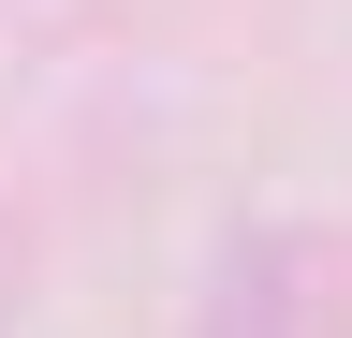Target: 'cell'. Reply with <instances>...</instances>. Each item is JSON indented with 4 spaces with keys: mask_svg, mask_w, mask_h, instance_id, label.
Listing matches in <instances>:
<instances>
[{
    "mask_svg": "<svg viewBox=\"0 0 352 338\" xmlns=\"http://www.w3.org/2000/svg\"><path fill=\"white\" fill-rule=\"evenodd\" d=\"M338 324H352V265H338L323 221H250V235H220L206 309H191V338H338Z\"/></svg>",
    "mask_w": 352,
    "mask_h": 338,
    "instance_id": "obj_1",
    "label": "cell"
}]
</instances>
